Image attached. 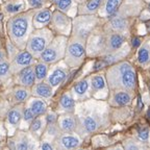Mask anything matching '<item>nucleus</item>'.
<instances>
[{
	"label": "nucleus",
	"instance_id": "f3484780",
	"mask_svg": "<svg viewBox=\"0 0 150 150\" xmlns=\"http://www.w3.org/2000/svg\"><path fill=\"white\" fill-rule=\"evenodd\" d=\"M35 62H37V59L33 57L26 49L19 50L16 55L9 59V67H11L12 74H16L17 72L28 66H33Z\"/></svg>",
	"mask_w": 150,
	"mask_h": 150
},
{
	"label": "nucleus",
	"instance_id": "09e8293b",
	"mask_svg": "<svg viewBox=\"0 0 150 150\" xmlns=\"http://www.w3.org/2000/svg\"><path fill=\"white\" fill-rule=\"evenodd\" d=\"M1 84H2V82H1V80H0V86H1Z\"/></svg>",
	"mask_w": 150,
	"mask_h": 150
},
{
	"label": "nucleus",
	"instance_id": "20e7f679",
	"mask_svg": "<svg viewBox=\"0 0 150 150\" xmlns=\"http://www.w3.org/2000/svg\"><path fill=\"white\" fill-rule=\"evenodd\" d=\"M87 39L77 35H70L66 46V52L63 61L68 66L71 71L79 69L87 59L86 49Z\"/></svg>",
	"mask_w": 150,
	"mask_h": 150
},
{
	"label": "nucleus",
	"instance_id": "6e6552de",
	"mask_svg": "<svg viewBox=\"0 0 150 150\" xmlns=\"http://www.w3.org/2000/svg\"><path fill=\"white\" fill-rule=\"evenodd\" d=\"M39 141L28 129H17L13 136L8 137L7 146L14 150L39 149Z\"/></svg>",
	"mask_w": 150,
	"mask_h": 150
},
{
	"label": "nucleus",
	"instance_id": "4c0bfd02",
	"mask_svg": "<svg viewBox=\"0 0 150 150\" xmlns=\"http://www.w3.org/2000/svg\"><path fill=\"white\" fill-rule=\"evenodd\" d=\"M33 118H35V116H33V114L30 112V110H29L27 106L24 105L19 129H28V127H29V125H30V123L33 120Z\"/></svg>",
	"mask_w": 150,
	"mask_h": 150
},
{
	"label": "nucleus",
	"instance_id": "ea45409f",
	"mask_svg": "<svg viewBox=\"0 0 150 150\" xmlns=\"http://www.w3.org/2000/svg\"><path fill=\"white\" fill-rule=\"evenodd\" d=\"M39 149H42V150H55L54 141L49 140V139L41 138L40 141H39Z\"/></svg>",
	"mask_w": 150,
	"mask_h": 150
},
{
	"label": "nucleus",
	"instance_id": "9b49d317",
	"mask_svg": "<svg viewBox=\"0 0 150 150\" xmlns=\"http://www.w3.org/2000/svg\"><path fill=\"white\" fill-rule=\"evenodd\" d=\"M89 83L92 98L106 100L110 89L108 87L104 71L98 70L96 72L89 74Z\"/></svg>",
	"mask_w": 150,
	"mask_h": 150
},
{
	"label": "nucleus",
	"instance_id": "423d86ee",
	"mask_svg": "<svg viewBox=\"0 0 150 150\" xmlns=\"http://www.w3.org/2000/svg\"><path fill=\"white\" fill-rule=\"evenodd\" d=\"M67 42H68V37L54 35L52 40L47 45V47L38 59H40L48 65H52V64L64 59Z\"/></svg>",
	"mask_w": 150,
	"mask_h": 150
},
{
	"label": "nucleus",
	"instance_id": "e433bc0d",
	"mask_svg": "<svg viewBox=\"0 0 150 150\" xmlns=\"http://www.w3.org/2000/svg\"><path fill=\"white\" fill-rule=\"evenodd\" d=\"M59 134H61V130H59V126L56 124V122H54V123H47L46 128H45V131L44 134H43L42 138L54 141V139L59 136Z\"/></svg>",
	"mask_w": 150,
	"mask_h": 150
},
{
	"label": "nucleus",
	"instance_id": "412c9836",
	"mask_svg": "<svg viewBox=\"0 0 150 150\" xmlns=\"http://www.w3.org/2000/svg\"><path fill=\"white\" fill-rule=\"evenodd\" d=\"M53 8L50 6L41 7V8L33 9V28L47 27L49 25L52 17Z\"/></svg>",
	"mask_w": 150,
	"mask_h": 150
},
{
	"label": "nucleus",
	"instance_id": "58836bf2",
	"mask_svg": "<svg viewBox=\"0 0 150 150\" xmlns=\"http://www.w3.org/2000/svg\"><path fill=\"white\" fill-rule=\"evenodd\" d=\"M26 2H27L28 8L31 9H37L51 5L50 0H26Z\"/></svg>",
	"mask_w": 150,
	"mask_h": 150
},
{
	"label": "nucleus",
	"instance_id": "de8ad7c7",
	"mask_svg": "<svg viewBox=\"0 0 150 150\" xmlns=\"http://www.w3.org/2000/svg\"><path fill=\"white\" fill-rule=\"evenodd\" d=\"M2 47V41H1V37H0V48Z\"/></svg>",
	"mask_w": 150,
	"mask_h": 150
},
{
	"label": "nucleus",
	"instance_id": "a18cd8bd",
	"mask_svg": "<svg viewBox=\"0 0 150 150\" xmlns=\"http://www.w3.org/2000/svg\"><path fill=\"white\" fill-rule=\"evenodd\" d=\"M2 1V3L4 2H14V1H19V0H1Z\"/></svg>",
	"mask_w": 150,
	"mask_h": 150
},
{
	"label": "nucleus",
	"instance_id": "c85d7f7f",
	"mask_svg": "<svg viewBox=\"0 0 150 150\" xmlns=\"http://www.w3.org/2000/svg\"><path fill=\"white\" fill-rule=\"evenodd\" d=\"M26 9H28L26 0H19V1H14V2H4L2 3V6H1V11L7 18L14 16V15L20 14Z\"/></svg>",
	"mask_w": 150,
	"mask_h": 150
},
{
	"label": "nucleus",
	"instance_id": "aec40b11",
	"mask_svg": "<svg viewBox=\"0 0 150 150\" xmlns=\"http://www.w3.org/2000/svg\"><path fill=\"white\" fill-rule=\"evenodd\" d=\"M70 92L72 94V96L74 97V99L76 100V102L91 98L89 75L86 76V77H82L81 79L77 80V81H75L72 87H71Z\"/></svg>",
	"mask_w": 150,
	"mask_h": 150
},
{
	"label": "nucleus",
	"instance_id": "a878e982",
	"mask_svg": "<svg viewBox=\"0 0 150 150\" xmlns=\"http://www.w3.org/2000/svg\"><path fill=\"white\" fill-rule=\"evenodd\" d=\"M121 2L122 0H102L96 15L101 20H105L117 13Z\"/></svg>",
	"mask_w": 150,
	"mask_h": 150
},
{
	"label": "nucleus",
	"instance_id": "f03ea898",
	"mask_svg": "<svg viewBox=\"0 0 150 150\" xmlns=\"http://www.w3.org/2000/svg\"><path fill=\"white\" fill-rule=\"evenodd\" d=\"M108 87L110 90L123 89L137 92L138 74L136 67L128 59L112 64L103 69Z\"/></svg>",
	"mask_w": 150,
	"mask_h": 150
},
{
	"label": "nucleus",
	"instance_id": "bb28decb",
	"mask_svg": "<svg viewBox=\"0 0 150 150\" xmlns=\"http://www.w3.org/2000/svg\"><path fill=\"white\" fill-rule=\"evenodd\" d=\"M24 105L27 106V108L30 110V112H33L35 117L45 115V112L49 108V106H48V101L44 100V99H42V98H39V97H35V96L29 97V98L26 100V102L24 103Z\"/></svg>",
	"mask_w": 150,
	"mask_h": 150
},
{
	"label": "nucleus",
	"instance_id": "6ab92c4d",
	"mask_svg": "<svg viewBox=\"0 0 150 150\" xmlns=\"http://www.w3.org/2000/svg\"><path fill=\"white\" fill-rule=\"evenodd\" d=\"M134 62L144 70H148L150 66V39L146 37L139 44L134 53Z\"/></svg>",
	"mask_w": 150,
	"mask_h": 150
},
{
	"label": "nucleus",
	"instance_id": "f257e3e1",
	"mask_svg": "<svg viewBox=\"0 0 150 150\" xmlns=\"http://www.w3.org/2000/svg\"><path fill=\"white\" fill-rule=\"evenodd\" d=\"M74 115L77 121L76 132L86 139L108 129L112 124L110 106L106 100L89 98L76 102Z\"/></svg>",
	"mask_w": 150,
	"mask_h": 150
},
{
	"label": "nucleus",
	"instance_id": "72a5a7b5",
	"mask_svg": "<svg viewBox=\"0 0 150 150\" xmlns=\"http://www.w3.org/2000/svg\"><path fill=\"white\" fill-rule=\"evenodd\" d=\"M121 145L123 147V149L125 150H143L149 148V146L141 143L140 141L137 140L134 137L126 138L125 140H123V142H121Z\"/></svg>",
	"mask_w": 150,
	"mask_h": 150
},
{
	"label": "nucleus",
	"instance_id": "0eeeda50",
	"mask_svg": "<svg viewBox=\"0 0 150 150\" xmlns=\"http://www.w3.org/2000/svg\"><path fill=\"white\" fill-rule=\"evenodd\" d=\"M101 24L102 20L97 15H76L72 18L71 35H77L87 39Z\"/></svg>",
	"mask_w": 150,
	"mask_h": 150
},
{
	"label": "nucleus",
	"instance_id": "f704fd0d",
	"mask_svg": "<svg viewBox=\"0 0 150 150\" xmlns=\"http://www.w3.org/2000/svg\"><path fill=\"white\" fill-rule=\"evenodd\" d=\"M134 138L139 140L141 143L145 144L149 146V140H150V129L148 125H141L136 131Z\"/></svg>",
	"mask_w": 150,
	"mask_h": 150
},
{
	"label": "nucleus",
	"instance_id": "c03bdc74",
	"mask_svg": "<svg viewBox=\"0 0 150 150\" xmlns=\"http://www.w3.org/2000/svg\"><path fill=\"white\" fill-rule=\"evenodd\" d=\"M75 1V3H76V4H80V3H82V2H84V1H86V0H74Z\"/></svg>",
	"mask_w": 150,
	"mask_h": 150
},
{
	"label": "nucleus",
	"instance_id": "473e14b6",
	"mask_svg": "<svg viewBox=\"0 0 150 150\" xmlns=\"http://www.w3.org/2000/svg\"><path fill=\"white\" fill-rule=\"evenodd\" d=\"M33 73H35V82L44 81L47 76V73H48V70H49V65L40 61V59H37V62L33 64Z\"/></svg>",
	"mask_w": 150,
	"mask_h": 150
},
{
	"label": "nucleus",
	"instance_id": "1a4fd4ad",
	"mask_svg": "<svg viewBox=\"0 0 150 150\" xmlns=\"http://www.w3.org/2000/svg\"><path fill=\"white\" fill-rule=\"evenodd\" d=\"M71 72L72 71L69 69L68 66L66 65L65 62L62 59L57 63L49 65V70H48L47 76L45 78V81L56 92L67 81Z\"/></svg>",
	"mask_w": 150,
	"mask_h": 150
},
{
	"label": "nucleus",
	"instance_id": "f8f14e48",
	"mask_svg": "<svg viewBox=\"0 0 150 150\" xmlns=\"http://www.w3.org/2000/svg\"><path fill=\"white\" fill-rule=\"evenodd\" d=\"M48 27L51 29L54 35L69 37L72 30V17L53 8L51 20Z\"/></svg>",
	"mask_w": 150,
	"mask_h": 150
},
{
	"label": "nucleus",
	"instance_id": "2eb2a0df",
	"mask_svg": "<svg viewBox=\"0 0 150 150\" xmlns=\"http://www.w3.org/2000/svg\"><path fill=\"white\" fill-rule=\"evenodd\" d=\"M131 51H132V46H131L130 41L126 42L124 45L120 48H118L115 51L110 52L108 54H105L104 56L97 59V61L99 62L101 66L103 67V69L108 67V66L112 65V64L118 63V62L124 61V59H128V56L130 55Z\"/></svg>",
	"mask_w": 150,
	"mask_h": 150
},
{
	"label": "nucleus",
	"instance_id": "c756f323",
	"mask_svg": "<svg viewBox=\"0 0 150 150\" xmlns=\"http://www.w3.org/2000/svg\"><path fill=\"white\" fill-rule=\"evenodd\" d=\"M46 125H47V121H46V118H45V115L38 116V117L33 118L30 125L28 127V130H29V132H30L35 139L40 140V139L42 138L43 134H44Z\"/></svg>",
	"mask_w": 150,
	"mask_h": 150
},
{
	"label": "nucleus",
	"instance_id": "dca6fc26",
	"mask_svg": "<svg viewBox=\"0 0 150 150\" xmlns=\"http://www.w3.org/2000/svg\"><path fill=\"white\" fill-rule=\"evenodd\" d=\"M24 103H15V105L8 110L5 116V128H6L7 136L11 137L15 134V131L20 127V122L22 118Z\"/></svg>",
	"mask_w": 150,
	"mask_h": 150
},
{
	"label": "nucleus",
	"instance_id": "c9c22d12",
	"mask_svg": "<svg viewBox=\"0 0 150 150\" xmlns=\"http://www.w3.org/2000/svg\"><path fill=\"white\" fill-rule=\"evenodd\" d=\"M13 74L9 67V61H4L0 63V80L2 83H6L12 80Z\"/></svg>",
	"mask_w": 150,
	"mask_h": 150
},
{
	"label": "nucleus",
	"instance_id": "49530a36",
	"mask_svg": "<svg viewBox=\"0 0 150 150\" xmlns=\"http://www.w3.org/2000/svg\"><path fill=\"white\" fill-rule=\"evenodd\" d=\"M143 1L145 3H147V4H149V2H150V0H143Z\"/></svg>",
	"mask_w": 150,
	"mask_h": 150
},
{
	"label": "nucleus",
	"instance_id": "9d476101",
	"mask_svg": "<svg viewBox=\"0 0 150 150\" xmlns=\"http://www.w3.org/2000/svg\"><path fill=\"white\" fill-rule=\"evenodd\" d=\"M134 20H136L134 18H128V17L115 14L114 16L110 17L105 20H102L101 26L105 30L122 33V35L130 38L131 28L134 23Z\"/></svg>",
	"mask_w": 150,
	"mask_h": 150
},
{
	"label": "nucleus",
	"instance_id": "39448f33",
	"mask_svg": "<svg viewBox=\"0 0 150 150\" xmlns=\"http://www.w3.org/2000/svg\"><path fill=\"white\" fill-rule=\"evenodd\" d=\"M53 37L54 33L48 26L42 28H33V30L27 39L25 49L38 59Z\"/></svg>",
	"mask_w": 150,
	"mask_h": 150
},
{
	"label": "nucleus",
	"instance_id": "ddd939ff",
	"mask_svg": "<svg viewBox=\"0 0 150 150\" xmlns=\"http://www.w3.org/2000/svg\"><path fill=\"white\" fill-rule=\"evenodd\" d=\"M134 98L136 92H130L123 89H112L108 92L106 101L110 108H124L130 106Z\"/></svg>",
	"mask_w": 150,
	"mask_h": 150
},
{
	"label": "nucleus",
	"instance_id": "a211bd4d",
	"mask_svg": "<svg viewBox=\"0 0 150 150\" xmlns=\"http://www.w3.org/2000/svg\"><path fill=\"white\" fill-rule=\"evenodd\" d=\"M147 5L149 4L145 3L143 0H122L116 14L136 19L142 12V9L145 8Z\"/></svg>",
	"mask_w": 150,
	"mask_h": 150
},
{
	"label": "nucleus",
	"instance_id": "37998d69",
	"mask_svg": "<svg viewBox=\"0 0 150 150\" xmlns=\"http://www.w3.org/2000/svg\"><path fill=\"white\" fill-rule=\"evenodd\" d=\"M3 143H4V142H3V138H2V136L0 134V148H2Z\"/></svg>",
	"mask_w": 150,
	"mask_h": 150
},
{
	"label": "nucleus",
	"instance_id": "5701e85b",
	"mask_svg": "<svg viewBox=\"0 0 150 150\" xmlns=\"http://www.w3.org/2000/svg\"><path fill=\"white\" fill-rule=\"evenodd\" d=\"M75 106H76V100L72 96L70 90L63 92L59 95L57 100V105L55 110L57 114H64V112H74Z\"/></svg>",
	"mask_w": 150,
	"mask_h": 150
},
{
	"label": "nucleus",
	"instance_id": "7ed1b4c3",
	"mask_svg": "<svg viewBox=\"0 0 150 150\" xmlns=\"http://www.w3.org/2000/svg\"><path fill=\"white\" fill-rule=\"evenodd\" d=\"M33 9L28 8L20 14L8 17L5 23V30L8 39L17 48L25 49L27 39L33 30Z\"/></svg>",
	"mask_w": 150,
	"mask_h": 150
},
{
	"label": "nucleus",
	"instance_id": "a19ab883",
	"mask_svg": "<svg viewBox=\"0 0 150 150\" xmlns=\"http://www.w3.org/2000/svg\"><path fill=\"white\" fill-rule=\"evenodd\" d=\"M5 50H6V53H7V57H8V61L12 57H14L15 55H16V53L19 51V48H17L16 46H15L14 44H13L11 41L7 39L6 40V48H5Z\"/></svg>",
	"mask_w": 150,
	"mask_h": 150
},
{
	"label": "nucleus",
	"instance_id": "7c9ffc66",
	"mask_svg": "<svg viewBox=\"0 0 150 150\" xmlns=\"http://www.w3.org/2000/svg\"><path fill=\"white\" fill-rule=\"evenodd\" d=\"M102 0H86L77 5V15H96Z\"/></svg>",
	"mask_w": 150,
	"mask_h": 150
},
{
	"label": "nucleus",
	"instance_id": "cd10ccee",
	"mask_svg": "<svg viewBox=\"0 0 150 150\" xmlns=\"http://www.w3.org/2000/svg\"><path fill=\"white\" fill-rule=\"evenodd\" d=\"M50 3L54 9L61 11L72 18L77 15V4L74 0H50Z\"/></svg>",
	"mask_w": 150,
	"mask_h": 150
},
{
	"label": "nucleus",
	"instance_id": "4468645a",
	"mask_svg": "<svg viewBox=\"0 0 150 150\" xmlns=\"http://www.w3.org/2000/svg\"><path fill=\"white\" fill-rule=\"evenodd\" d=\"M83 141V139L76 131L61 132L54 139V146L55 149L59 150H74L81 147Z\"/></svg>",
	"mask_w": 150,
	"mask_h": 150
},
{
	"label": "nucleus",
	"instance_id": "2f4dec72",
	"mask_svg": "<svg viewBox=\"0 0 150 150\" xmlns=\"http://www.w3.org/2000/svg\"><path fill=\"white\" fill-rule=\"evenodd\" d=\"M30 96L31 93L29 88L15 84V87L12 90V97L15 100V103H25Z\"/></svg>",
	"mask_w": 150,
	"mask_h": 150
},
{
	"label": "nucleus",
	"instance_id": "393cba45",
	"mask_svg": "<svg viewBox=\"0 0 150 150\" xmlns=\"http://www.w3.org/2000/svg\"><path fill=\"white\" fill-rule=\"evenodd\" d=\"M30 93L31 96L39 97L46 101H49L50 99L53 98L55 91L44 80V81L35 82V84L30 88Z\"/></svg>",
	"mask_w": 150,
	"mask_h": 150
},
{
	"label": "nucleus",
	"instance_id": "b1692460",
	"mask_svg": "<svg viewBox=\"0 0 150 150\" xmlns=\"http://www.w3.org/2000/svg\"><path fill=\"white\" fill-rule=\"evenodd\" d=\"M56 124L61 132H74L77 128V121L74 112L59 114L56 119Z\"/></svg>",
	"mask_w": 150,
	"mask_h": 150
},
{
	"label": "nucleus",
	"instance_id": "79ce46f5",
	"mask_svg": "<svg viewBox=\"0 0 150 150\" xmlns=\"http://www.w3.org/2000/svg\"><path fill=\"white\" fill-rule=\"evenodd\" d=\"M4 61H8V57H7V53L5 48L1 47L0 48V63H2Z\"/></svg>",
	"mask_w": 150,
	"mask_h": 150
},
{
	"label": "nucleus",
	"instance_id": "4be33fe9",
	"mask_svg": "<svg viewBox=\"0 0 150 150\" xmlns=\"http://www.w3.org/2000/svg\"><path fill=\"white\" fill-rule=\"evenodd\" d=\"M13 80L15 84L18 86H23V87L29 88L30 89L35 82V73H33V67L28 66L26 68L22 69L16 74L13 75Z\"/></svg>",
	"mask_w": 150,
	"mask_h": 150
}]
</instances>
